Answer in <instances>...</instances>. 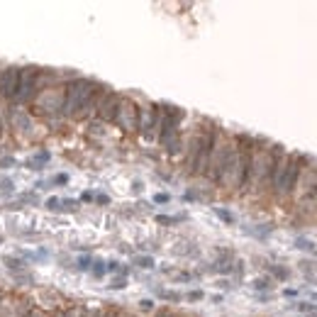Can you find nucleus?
I'll return each mask as SVG.
<instances>
[{
  "instance_id": "72a5a7b5",
  "label": "nucleus",
  "mask_w": 317,
  "mask_h": 317,
  "mask_svg": "<svg viewBox=\"0 0 317 317\" xmlns=\"http://www.w3.org/2000/svg\"><path fill=\"white\" fill-rule=\"evenodd\" d=\"M139 307H142V310H154V300H142Z\"/></svg>"
},
{
  "instance_id": "2f4dec72",
  "label": "nucleus",
  "mask_w": 317,
  "mask_h": 317,
  "mask_svg": "<svg viewBox=\"0 0 317 317\" xmlns=\"http://www.w3.org/2000/svg\"><path fill=\"white\" fill-rule=\"evenodd\" d=\"M0 188H3V190H10V193H13L15 183H13V181H8V178H0Z\"/></svg>"
},
{
  "instance_id": "2eb2a0df",
  "label": "nucleus",
  "mask_w": 317,
  "mask_h": 317,
  "mask_svg": "<svg viewBox=\"0 0 317 317\" xmlns=\"http://www.w3.org/2000/svg\"><path fill=\"white\" fill-rule=\"evenodd\" d=\"M3 263L8 266V271H13V273H20V271H25L30 263L25 261V259H20V256H3Z\"/></svg>"
},
{
  "instance_id": "a878e982",
  "label": "nucleus",
  "mask_w": 317,
  "mask_h": 317,
  "mask_svg": "<svg viewBox=\"0 0 317 317\" xmlns=\"http://www.w3.org/2000/svg\"><path fill=\"white\" fill-rule=\"evenodd\" d=\"M44 207H47V210H61V200H59V198H47Z\"/></svg>"
},
{
  "instance_id": "a211bd4d",
  "label": "nucleus",
  "mask_w": 317,
  "mask_h": 317,
  "mask_svg": "<svg viewBox=\"0 0 317 317\" xmlns=\"http://www.w3.org/2000/svg\"><path fill=\"white\" fill-rule=\"evenodd\" d=\"M268 271H271V276L273 278H278V280H285L290 273H288V268H283V266H276V263H271L268 266Z\"/></svg>"
},
{
  "instance_id": "423d86ee",
  "label": "nucleus",
  "mask_w": 317,
  "mask_h": 317,
  "mask_svg": "<svg viewBox=\"0 0 317 317\" xmlns=\"http://www.w3.org/2000/svg\"><path fill=\"white\" fill-rule=\"evenodd\" d=\"M183 115L186 112L181 110V108H176V105H161V122H159V142L166 147L168 142H173L181 132V120H183Z\"/></svg>"
},
{
  "instance_id": "58836bf2",
  "label": "nucleus",
  "mask_w": 317,
  "mask_h": 317,
  "mask_svg": "<svg viewBox=\"0 0 317 317\" xmlns=\"http://www.w3.org/2000/svg\"><path fill=\"white\" fill-rule=\"evenodd\" d=\"M217 285L224 288V290H229V288H232V285H229V280H217Z\"/></svg>"
},
{
  "instance_id": "c9c22d12",
  "label": "nucleus",
  "mask_w": 317,
  "mask_h": 317,
  "mask_svg": "<svg viewBox=\"0 0 317 317\" xmlns=\"http://www.w3.org/2000/svg\"><path fill=\"white\" fill-rule=\"evenodd\" d=\"M283 295H285V298H295V295H298V290H295V288H285V290H283Z\"/></svg>"
},
{
  "instance_id": "e433bc0d",
  "label": "nucleus",
  "mask_w": 317,
  "mask_h": 317,
  "mask_svg": "<svg viewBox=\"0 0 317 317\" xmlns=\"http://www.w3.org/2000/svg\"><path fill=\"white\" fill-rule=\"evenodd\" d=\"M95 200H98L100 205H108V203H110V198H108V195H95Z\"/></svg>"
},
{
  "instance_id": "393cba45",
  "label": "nucleus",
  "mask_w": 317,
  "mask_h": 317,
  "mask_svg": "<svg viewBox=\"0 0 317 317\" xmlns=\"http://www.w3.org/2000/svg\"><path fill=\"white\" fill-rule=\"evenodd\" d=\"M110 288H112V290H122V288H127V278H125V276H117V278H112Z\"/></svg>"
},
{
  "instance_id": "ddd939ff",
  "label": "nucleus",
  "mask_w": 317,
  "mask_h": 317,
  "mask_svg": "<svg viewBox=\"0 0 317 317\" xmlns=\"http://www.w3.org/2000/svg\"><path fill=\"white\" fill-rule=\"evenodd\" d=\"M120 100H122V98L110 91V93L103 98L100 108H98V112H95L98 120H100V122H115V115H117V108H120Z\"/></svg>"
},
{
  "instance_id": "aec40b11",
  "label": "nucleus",
  "mask_w": 317,
  "mask_h": 317,
  "mask_svg": "<svg viewBox=\"0 0 317 317\" xmlns=\"http://www.w3.org/2000/svg\"><path fill=\"white\" fill-rule=\"evenodd\" d=\"M134 266H139V268H154L156 263L151 256H134Z\"/></svg>"
},
{
  "instance_id": "c85d7f7f",
  "label": "nucleus",
  "mask_w": 317,
  "mask_h": 317,
  "mask_svg": "<svg viewBox=\"0 0 317 317\" xmlns=\"http://www.w3.org/2000/svg\"><path fill=\"white\" fill-rule=\"evenodd\" d=\"M168 200H171L168 193H156V195H154V203H159V205H164V203H168Z\"/></svg>"
},
{
  "instance_id": "0eeeda50",
  "label": "nucleus",
  "mask_w": 317,
  "mask_h": 317,
  "mask_svg": "<svg viewBox=\"0 0 317 317\" xmlns=\"http://www.w3.org/2000/svg\"><path fill=\"white\" fill-rule=\"evenodd\" d=\"M229 139L222 132L217 130V137H215V144H212V154H210V164H207L205 176L212 181V183H220V173H222V164L224 156H227V149H229Z\"/></svg>"
},
{
  "instance_id": "c756f323",
  "label": "nucleus",
  "mask_w": 317,
  "mask_h": 317,
  "mask_svg": "<svg viewBox=\"0 0 317 317\" xmlns=\"http://www.w3.org/2000/svg\"><path fill=\"white\" fill-rule=\"evenodd\" d=\"M76 207H78V203H76V200H71V198L61 200V210H76Z\"/></svg>"
},
{
  "instance_id": "473e14b6",
  "label": "nucleus",
  "mask_w": 317,
  "mask_h": 317,
  "mask_svg": "<svg viewBox=\"0 0 317 317\" xmlns=\"http://www.w3.org/2000/svg\"><path fill=\"white\" fill-rule=\"evenodd\" d=\"M105 266H108V271H112V273H115V271L120 273V263L117 261H105Z\"/></svg>"
},
{
  "instance_id": "f3484780",
  "label": "nucleus",
  "mask_w": 317,
  "mask_h": 317,
  "mask_svg": "<svg viewBox=\"0 0 317 317\" xmlns=\"http://www.w3.org/2000/svg\"><path fill=\"white\" fill-rule=\"evenodd\" d=\"M295 246H298V249H302V251L317 254V244H315V242H310V239H305V237H298V239H295Z\"/></svg>"
},
{
  "instance_id": "4468645a",
  "label": "nucleus",
  "mask_w": 317,
  "mask_h": 317,
  "mask_svg": "<svg viewBox=\"0 0 317 317\" xmlns=\"http://www.w3.org/2000/svg\"><path fill=\"white\" fill-rule=\"evenodd\" d=\"M10 125H13V130H18V132H32V120H30V115H27V112H22V110L13 112Z\"/></svg>"
},
{
  "instance_id": "6ab92c4d",
  "label": "nucleus",
  "mask_w": 317,
  "mask_h": 317,
  "mask_svg": "<svg viewBox=\"0 0 317 317\" xmlns=\"http://www.w3.org/2000/svg\"><path fill=\"white\" fill-rule=\"evenodd\" d=\"M156 295H159V298H164V300H168V302H181V300H183V295H181V293H176V290H159Z\"/></svg>"
},
{
  "instance_id": "4be33fe9",
  "label": "nucleus",
  "mask_w": 317,
  "mask_h": 317,
  "mask_svg": "<svg viewBox=\"0 0 317 317\" xmlns=\"http://www.w3.org/2000/svg\"><path fill=\"white\" fill-rule=\"evenodd\" d=\"M251 288L254 290H268L271 288V278H254L251 280Z\"/></svg>"
},
{
  "instance_id": "412c9836",
  "label": "nucleus",
  "mask_w": 317,
  "mask_h": 317,
  "mask_svg": "<svg viewBox=\"0 0 317 317\" xmlns=\"http://www.w3.org/2000/svg\"><path fill=\"white\" fill-rule=\"evenodd\" d=\"M215 215L222 220V222H227V224H234V215L229 212V210H222V207H215Z\"/></svg>"
},
{
  "instance_id": "cd10ccee",
  "label": "nucleus",
  "mask_w": 317,
  "mask_h": 317,
  "mask_svg": "<svg viewBox=\"0 0 317 317\" xmlns=\"http://www.w3.org/2000/svg\"><path fill=\"white\" fill-rule=\"evenodd\" d=\"M295 307H298L300 312H315V310H317V307L312 305V302H298Z\"/></svg>"
},
{
  "instance_id": "1a4fd4ad",
  "label": "nucleus",
  "mask_w": 317,
  "mask_h": 317,
  "mask_svg": "<svg viewBox=\"0 0 317 317\" xmlns=\"http://www.w3.org/2000/svg\"><path fill=\"white\" fill-rule=\"evenodd\" d=\"M32 300L13 295V293H3L0 295V317H27L32 310Z\"/></svg>"
},
{
  "instance_id": "7c9ffc66",
  "label": "nucleus",
  "mask_w": 317,
  "mask_h": 317,
  "mask_svg": "<svg viewBox=\"0 0 317 317\" xmlns=\"http://www.w3.org/2000/svg\"><path fill=\"white\" fill-rule=\"evenodd\" d=\"M52 183H56V186H66V183H69V176H66V173H59V176H54Z\"/></svg>"
},
{
  "instance_id": "b1692460",
  "label": "nucleus",
  "mask_w": 317,
  "mask_h": 317,
  "mask_svg": "<svg viewBox=\"0 0 317 317\" xmlns=\"http://www.w3.org/2000/svg\"><path fill=\"white\" fill-rule=\"evenodd\" d=\"M91 266H93V256H81L76 261V268H81V271H91Z\"/></svg>"
},
{
  "instance_id": "9b49d317",
  "label": "nucleus",
  "mask_w": 317,
  "mask_h": 317,
  "mask_svg": "<svg viewBox=\"0 0 317 317\" xmlns=\"http://www.w3.org/2000/svg\"><path fill=\"white\" fill-rule=\"evenodd\" d=\"M35 300H37V305L42 310H49V312H56L66 305V298L54 288H39L35 293Z\"/></svg>"
},
{
  "instance_id": "4c0bfd02",
  "label": "nucleus",
  "mask_w": 317,
  "mask_h": 317,
  "mask_svg": "<svg viewBox=\"0 0 317 317\" xmlns=\"http://www.w3.org/2000/svg\"><path fill=\"white\" fill-rule=\"evenodd\" d=\"M81 198H83V200H86V203H91V200H95V195H93V193H88V190H86V193H83V195H81Z\"/></svg>"
},
{
  "instance_id": "ea45409f",
  "label": "nucleus",
  "mask_w": 317,
  "mask_h": 317,
  "mask_svg": "<svg viewBox=\"0 0 317 317\" xmlns=\"http://www.w3.org/2000/svg\"><path fill=\"white\" fill-rule=\"evenodd\" d=\"M132 190H134V193H139V190H142V183H139V181H134V183H132Z\"/></svg>"
},
{
  "instance_id": "20e7f679",
  "label": "nucleus",
  "mask_w": 317,
  "mask_h": 317,
  "mask_svg": "<svg viewBox=\"0 0 317 317\" xmlns=\"http://www.w3.org/2000/svg\"><path fill=\"white\" fill-rule=\"evenodd\" d=\"M39 74H42V69H37V66H25V69H20L18 91L13 95V103H15V105H25V103L35 100V95L39 93Z\"/></svg>"
},
{
  "instance_id": "39448f33",
  "label": "nucleus",
  "mask_w": 317,
  "mask_h": 317,
  "mask_svg": "<svg viewBox=\"0 0 317 317\" xmlns=\"http://www.w3.org/2000/svg\"><path fill=\"white\" fill-rule=\"evenodd\" d=\"M64 93H66L64 86H47V88H42L35 95V100H32V110L37 112V115L61 112V108H64Z\"/></svg>"
},
{
  "instance_id": "f704fd0d",
  "label": "nucleus",
  "mask_w": 317,
  "mask_h": 317,
  "mask_svg": "<svg viewBox=\"0 0 317 317\" xmlns=\"http://www.w3.org/2000/svg\"><path fill=\"white\" fill-rule=\"evenodd\" d=\"M0 166H15V159H13V156H8V159H0Z\"/></svg>"
},
{
  "instance_id": "a19ab883",
  "label": "nucleus",
  "mask_w": 317,
  "mask_h": 317,
  "mask_svg": "<svg viewBox=\"0 0 317 317\" xmlns=\"http://www.w3.org/2000/svg\"><path fill=\"white\" fill-rule=\"evenodd\" d=\"M105 317H115V310H108V312H105Z\"/></svg>"
},
{
  "instance_id": "bb28decb",
  "label": "nucleus",
  "mask_w": 317,
  "mask_h": 317,
  "mask_svg": "<svg viewBox=\"0 0 317 317\" xmlns=\"http://www.w3.org/2000/svg\"><path fill=\"white\" fill-rule=\"evenodd\" d=\"M186 298L190 300V302H198V300H203V298H205V293H203V290H190V293H188Z\"/></svg>"
},
{
  "instance_id": "37998d69",
  "label": "nucleus",
  "mask_w": 317,
  "mask_h": 317,
  "mask_svg": "<svg viewBox=\"0 0 317 317\" xmlns=\"http://www.w3.org/2000/svg\"><path fill=\"white\" fill-rule=\"evenodd\" d=\"M0 295H3V293H0Z\"/></svg>"
},
{
  "instance_id": "dca6fc26",
  "label": "nucleus",
  "mask_w": 317,
  "mask_h": 317,
  "mask_svg": "<svg viewBox=\"0 0 317 317\" xmlns=\"http://www.w3.org/2000/svg\"><path fill=\"white\" fill-rule=\"evenodd\" d=\"M105 271H108V266L103 259H93V266H91V273H93L95 278H103L105 276Z\"/></svg>"
},
{
  "instance_id": "f257e3e1",
  "label": "nucleus",
  "mask_w": 317,
  "mask_h": 317,
  "mask_svg": "<svg viewBox=\"0 0 317 317\" xmlns=\"http://www.w3.org/2000/svg\"><path fill=\"white\" fill-rule=\"evenodd\" d=\"M93 78H83V76H76L71 78L64 88V108H61V115L64 117H71V120H86V108L91 103V95L95 91Z\"/></svg>"
},
{
  "instance_id": "f03ea898",
  "label": "nucleus",
  "mask_w": 317,
  "mask_h": 317,
  "mask_svg": "<svg viewBox=\"0 0 317 317\" xmlns=\"http://www.w3.org/2000/svg\"><path fill=\"white\" fill-rule=\"evenodd\" d=\"M305 166H307V156L305 154H290V156H285L280 178H278V183H276V188H273V193H276L278 200H285V198H290L295 193Z\"/></svg>"
},
{
  "instance_id": "6e6552de",
  "label": "nucleus",
  "mask_w": 317,
  "mask_h": 317,
  "mask_svg": "<svg viewBox=\"0 0 317 317\" xmlns=\"http://www.w3.org/2000/svg\"><path fill=\"white\" fill-rule=\"evenodd\" d=\"M139 117H142L139 105L132 98H122L120 100V108H117V115H115L117 127L122 132H137L139 130Z\"/></svg>"
},
{
  "instance_id": "5701e85b",
  "label": "nucleus",
  "mask_w": 317,
  "mask_h": 317,
  "mask_svg": "<svg viewBox=\"0 0 317 317\" xmlns=\"http://www.w3.org/2000/svg\"><path fill=\"white\" fill-rule=\"evenodd\" d=\"M183 220V215H176V217H168V215H156V222L159 224H176Z\"/></svg>"
},
{
  "instance_id": "7ed1b4c3",
  "label": "nucleus",
  "mask_w": 317,
  "mask_h": 317,
  "mask_svg": "<svg viewBox=\"0 0 317 317\" xmlns=\"http://www.w3.org/2000/svg\"><path fill=\"white\" fill-rule=\"evenodd\" d=\"M268 159H271V144L261 139V137H254V149H251V171H249V188H256L261 190L266 186V176H268Z\"/></svg>"
},
{
  "instance_id": "f8f14e48",
  "label": "nucleus",
  "mask_w": 317,
  "mask_h": 317,
  "mask_svg": "<svg viewBox=\"0 0 317 317\" xmlns=\"http://www.w3.org/2000/svg\"><path fill=\"white\" fill-rule=\"evenodd\" d=\"M18 78H20V69H15V66L0 71V98L13 100V95L18 91Z\"/></svg>"
},
{
  "instance_id": "9d476101",
  "label": "nucleus",
  "mask_w": 317,
  "mask_h": 317,
  "mask_svg": "<svg viewBox=\"0 0 317 317\" xmlns=\"http://www.w3.org/2000/svg\"><path fill=\"white\" fill-rule=\"evenodd\" d=\"M159 122H161V105H149L139 117V132L142 137L151 142L154 137H159Z\"/></svg>"
},
{
  "instance_id": "79ce46f5",
  "label": "nucleus",
  "mask_w": 317,
  "mask_h": 317,
  "mask_svg": "<svg viewBox=\"0 0 317 317\" xmlns=\"http://www.w3.org/2000/svg\"><path fill=\"white\" fill-rule=\"evenodd\" d=\"M0 244H3V237H0Z\"/></svg>"
}]
</instances>
